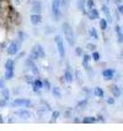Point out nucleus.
<instances>
[{"label": "nucleus", "mask_w": 123, "mask_h": 131, "mask_svg": "<svg viewBox=\"0 0 123 131\" xmlns=\"http://www.w3.org/2000/svg\"><path fill=\"white\" fill-rule=\"evenodd\" d=\"M60 6L62 10H68V7L70 6V0H60Z\"/></svg>", "instance_id": "nucleus-30"}, {"label": "nucleus", "mask_w": 123, "mask_h": 131, "mask_svg": "<svg viewBox=\"0 0 123 131\" xmlns=\"http://www.w3.org/2000/svg\"><path fill=\"white\" fill-rule=\"evenodd\" d=\"M1 96H3V99H5L6 102H10V90H9L6 87L1 89Z\"/></svg>", "instance_id": "nucleus-24"}, {"label": "nucleus", "mask_w": 123, "mask_h": 131, "mask_svg": "<svg viewBox=\"0 0 123 131\" xmlns=\"http://www.w3.org/2000/svg\"><path fill=\"white\" fill-rule=\"evenodd\" d=\"M32 105H33L32 100L27 99V98H16L11 103V106H14V108H31Z\"/></svg>", "instance_id": "nucleus-4"}, {"label": "nucleus", "mask_w": 123, "mask_h": 131, "mask_svg": "<svg viewBox=\"0 0 123 131\" xmlns=\"http://www.w3.org/2000/svg\"><path fill=\"white\" fill-rule=\"evenodd\" d=\"M15 77V71H10V69H5V74H4V79L10 80Z\"/></svg>", "instance_id": "nucleus-25"}, {"label": "nucleus", "mask_w": 123, "mask_h": 131, "mask_svg": "<svg viewBox=\"0 0 123 131\" xmlns=\"http://www.w3.org/2000/svg\"><path fill=\"white\" fill-rule=\"evenodd\" d=\"M60 116V111H52V121H56Z\"/></svg>", "instance_id": "nucleus-36"}, {"label": "nucleus", "mask_w": 123, "mask_h": 131, "mask_svg": "<svg viewBox=\"0 0 123 131\" xmlns=\"http://www.w3.org/2000/svg\"><path fill=\"white\" fill-rule=\"evenodd\" d=\"M62 31H63V34H64V36H65V40H66V42L69 43V46L74 47L75 43H76V37H75V32H74V30H73L72 25H70L69 22H63V24H62Z\"/></svg>", "instance_id": "nucleus-1"}, {"label": "nucleus", "mask_w": 123, "mask_h": 131, "mask_svg": "<svg viewBox=\"0 0 123 131\" xmlns=\"http://www.w3.org/2000/svg\"><path fill=\"white\" fill-rule=\"evenodd\" d=\"M29 58L33 59L35 62H36L37 59H43L46 58V51H44L43 46L39 43L35 45L33 47H32V50H31V52H30V57Z\"/></svg>", "instance_id": "nucleus-2"}, {"label": "nucleus", "mask_w": 123, "mask_h": 131, "mask_svg": "<svg viewBox=\"0 0 123 131\" xmlns=\"http://www.w3.org/2000/svg\"><path fill=\"white\" fill-rule=\"evenodd\" d=\"M32 4V11L33 14H42V1L41 0H35L31 3Z\"/></svg>", "instance_id": "nucleus-13"}, {"label": "nucleus", "mask_w": 123, "mask_h": 131, "mask_svg": "<svg viewBox=\"0 0 123 131\" xmlns=\"http://www.w3.org/2000/svg\"><path fill=\"white\" fill-rule=\"evenodd\" d=\"M75 54L79 56V57H81V56L84 54V50H83L81 47H75Z\"/></svg>", "instance_id": "nucleus-37"}, {"label": "nucleus", "mask_w": 123, "mask_h": 131, "mask_svg": "<svg viewBox=\"0 0 123 131\" xmlns=\"http://www.w3.org/2000/svg\"><path fill=\"white\" fill-rule=\"evenodd\" d=\"M52 16H53V20L56 22H58L62 16V6H60V0H52Z\"/></svg>", "instance_id": "nucleus-3"}, {"label": "nucleus", "mask_w": 123, "mask_h": 131, "mask_svg": "<svg viewBox=\"0 0 123 131\" xmlns=\"http://www.w3.org/2000/svg\"><path fill=\"white\" fill-rule=\"evenodd\" d=\"M72 113H73V110H72V109L66 110V111L64 113V117H70V116H72Z\"/></svg>", "instance_id": "nucleus-44"}, {"label": "nucleus", "mask_w": 123, "mask_h": 131, "mask_svg": "<svg viewBox=\"0 0 123 131\" xmlns=\"http://www.w3.org/2000/svg\"><path fill=\"white\" fill-rule=\"evenodd\" d=\"M96 120H97V121H101V123H105V121H106L105 117H103V115H101V114H99V115L96 116Z\"/></svg>", "instance_id": "nucleus-43"}, {"label": "nucleus", "mask_w": 123, "mask_h": 131, "mask_svg": "<svg viewBox=\"0 0 123 131\" xmlns=\"http://www.w3.org/2000/svg\"><path fill=\"white\" fill-rule=\"evenodd\" d=\"M107 104L108 105H115V103H116V100H115V98H112V96H110V98H107Z\"/></svg>", "instance_id": "nucleus-41"}, {"label": "nucleus", "mask_w": 123, "mask_h": 131, "mask_svg": "<svg viewBox=\"0 0 123 131\" xmlns=\"http://www.w3.org/2000/svg\"><path fill=\"white\" fill-rule=\"evenodd\" d=\"M51 90H52L53 96H54L56 99H60V98H62V93H60V88L59 87H52Z\"/></svg>", "instance_id": "nucleus-18"}, {"label": "nucleus", "mask_w": 123, "mask_h": 131, "mask_svg": "<svg viewBox=\"0 0 123 131\" xmlns=\"http://www.w3.org/2000/svg\"><path fill=\"white\" fill-rule=\"evenodd\" d=\"M14 115H15V116H17V117H21V119H30V117L33 116V114H32L30 110L25 109V108L19 109V110H15Z\"/></svg>", "instance_id": "nucleus-7"}, {"label": "nucleus", "mask_w": 123, "mask_h": 131, "mask_svg": "<svg viewBox=\"0 0 123 131\" xmlns=\"http://www.w3.org/2000/svg\"><path fill=\"white\" fill-rule=\"evenodd\" d=\"M5 69H10V71H15V59L9 58L5 62Z\"/></svg>", "instance_id": "nucleus-19"}, {"label": "nucleus", "mask_w": 123, "mask_h": 131, "mask_svg": "<svg viewBox=\"0 0 123 131\" xmlns=\"http://www.w3.org/2000/svg\"><path fill=\"white\" fill-rule=\"evenodd\" d=\"M90 56H91V59H92L94 62H99V61L101 59V54H100L99 51H92V53H91Z\"/></svg>", "instance_id": "nucleus-29"}, {"label": "nucleus", "mask_w": 123, "mask_h": 131, "mask_svg": "<svg viewBox=\"0 0 123 131\" xmlns=\"http://www.w3.org/2000/svg\"><path fill=\"white\" fill-rule=\"evenodd\" d=\"M29 1H30V3H32V1H35V0H29Z\"/></svg>", "instance_id": "nucleus-51"}, {"label": "nucleus", "mask_w": 123, "mask_h": 131, "mask_svg": "<svg viewBox=\"0 0 123 131\" xmlns=\"http://www.w3.org/2000/svg\"><path fill=\"white\" fill-rule=\"evenodd\" d=\"M89 36L92 37V38L96 40V41L100 38V37H99V32H97V30L95 29V27H91V29L89 30Z\"/></svg>", "instance_id": "nucleus-26"}, {"label": "nucleus", "mask_w": 123, "mask_h": 131, "mask_svg": "<svg viewBox=\"0 0 123 131\" xmlns=\"http://www.w3.org/2000/svg\"><path fill=\"white\" fill-rule=\"evenodd\" d=\"M23 56H25V52H21V53H20V54H17V57H16V59H15V62H16V61H17V59L22 58V57H23Z\"/></svg>", "instance_id": "nucleus-46"}, {"label": "nucleus", "mask_w": 123, "mask_h": 131, "mask_svg": "<svg viewBox=\"0 0 123 131\" xmlns=\"http://www.w3.org/2000/svg\"><path fill=\"white\" fill-rule=\"evenodd\" d=\"M54 42H56V45H57V50H58L59 57H60L62 59L65 58V54H66V52H65V46H64L63 37L57 34V35L54 36Z\"/></svg>", "instance_id": "nucleus-5"}, {"label": "nucleus", "mask_w": 123, "mask_h": 131, "mask_svg": "<svg viewBox=\"0 0 123 131\" xmlns=\"http://www.w3.org/2000/svg\"><path fill=\"white\" fill-rule=\"evenodd\" d=\"M74 123H75V124H80V123H81V120L78 119V117H75V119H74Z\"/></svg>", "instance_id": "nucleus-47"}, {"label": "nucleus", "mask_w": 123, "mask_h": 131, "mask_svg": "<svg viewBox=\"0 0 123 131\" xmlns=\"http://www.w3.org/2000/svg\"><path fill=\"white\" fill-rule=\"evenodd\" d=\"M23 79H25V82H26V83L32 84V82H33V79H35V77H33V75H30V74H27V75H25V77H23Z\"/></svg>", "instance_id": "nucleus-33"}, {"label": "nucleus", "mask_w": 123, "mask_h": 131, "mask_svg": "<svg viewBox=\"0 0 123 131\" xmlns=\"http://www.w3.org/2000/svg\"><path fill=\"white\" fill-rule=\"evenodd\" d=\"M43 88L46 89V90H51V83H49V80L48 79H43Z\"/></svg>", "instance_id": "nucleus-34"}, {"label": "nucleus", "mask_w": 123, "mask_h": 131, "mask_svg": "<svg viewBox=\"0 0 123 131\" xmlns=\"http://www.w3.org/2000/svg\"><path fill=\"white\" fill-rule=\"evenodd\" d=\"M7 121H9V123H15V120H14V119H10V117L7 119Z\"/></svg>", "instance_id": "nucleus-49"}, {"label": "nucleus", "mask_w": 123, "mask_h": 131, "mask_svg": "<svg viewBox=\"0 0 123 131\" xmlns=\"http://www.w3.org/2000/svg\"><path fill=\"white\" fill-rule=\"evenodd\" d=\"M115 73H116V69L113 68H106L102 71V77L105 80H112L113 77H115Z\"/></svg>", "instance_id": "nucleus-10"}, {"label": "nucleus", "mask_w": 123, "mask_h": 131, "mask_svg": "<svg viewBox=\"0 0 123 131\" xmlns=\"http://www.w3.org/2000/svg\"><path fill=\"white\" fill-rule=\"evenodd\" d=\"M0 123H4V119H3V116L0 115Z\"/></svg>", "instance_id": "nucleus-50"}, {"label": "nucleus", "mask_w": 123, "mask_h": 131, "mask_svg": "<svg viewBox=\"0 0 123 131\" xmlns=\"http://www.w3.org/2000/svg\"><path fill=\"white\" fill-rule=\"evenodd\" d=\"M83 90H84V93H85V94L87 95V99H89V96H90V95H92V94H94V92H92L91 89H89V88H86V87H84V88H83Z\"/></svg>", "instance_id": "nucleus-38"}, {"label": "nucleus", "mask_w": 123, "mask_h": 131, "mask_svg": "<svg viewBox=\"0 0 123 131\" xmlns=\"http://www.w3.org/2000/svg\"><path fill=\"white\" fill-rule=\"evenodd\" d=\"M0 47H1L0 50H5V48H6V43H1L0 45Z\"/></svg>", "instance_id": "nucleus-48"}, {"label": "nucleus", "mask_w": 123, "mask_h": 131, "mask_svg": "<svg viewBox=\"0 0 123 131\" xmlns=\"http://www.w3.org/2000/svg\"><path fill=\"white\" fill-rule=\"evenodd\" d=\"M17 35H19V42H20V43H22L23 41H26V40L29 38V35H27L26 32H23V31H19Z\"/></svg>", "instance_id": "nucleus-27"}, {"label": "nucleus", "mask_w": 123, "mask_h": 131, "mask_svg": "<svg viewBox=\"0 0 123 131\" xmlns=\"http://www.w3.org/2000/svg\"><path fill=\"white\" fill-rule=\"evenodd\" d=\"M0 5H1V0H0Z\"/></svg>", "instance_id": "nucleus-53"}, {"label": "nucleus", "mask_w": 123, "mask_h": 131, "mask_svg": "<svg viewBox=\"0 0 123 131\" xmlns=\"http://www.w3.org/2000/svg\"><path fill=\"white\" fill-rule=\"evenodd\" d=\"M85 5H86V11L92 9V7H95V0H86Z\"/></svg>", "instance_id": "nucleus-32"}, {"label": "nucleus", "mask_w": 123, "mask_h": 131, "mask_svg": "<svg viewBox=\"0 0 123 131\" xmlns=\"http://www.w3.org/2000/svg\"><path fill=\"white\" fill-rule=\"evenodd\" d=\"M101 10H102V13L105 14V16H106V21L108 22V25L110 24H112V21H113V19H112V15H111V11H110V7L107 4H103L101 7Z\"/></svg>", "instance_id": "nucleus-12"}, {"label": "nucleus", "mask_w": 123, "mask_h": 131, "mask_svg": "<svg viewBox=\"0 0 123 131\" xmlns=\"http://www.w3.org/2000/svg\"><path fill=\"white\" fill-rule=\"evenodd\" d=\"M117 14H119V16H122V14H123L122 4H117Z\"/></svg>", "instance_id": "nucleus-39"}, {"label": "nucleus", "mask_w": 123, "mask_h": 131, "mask_svg": "<svg viewBox=\"0 0 123 131\" xmlns=\"http://www.w3.org/2000/svg\"><path fill=\"white\" fill-rule=\"evenodd\" d=\"M26 67H29L30 69H31V72L33 73L35 75H38V74H39V69H38V67H37V64L35 63L33 59H31V58L26 59Z\"/></svg>", "instance_id": "nucleus-8"}, {"label": "nucleus", "mask_w": 123, "mask_h": 131, "mask_svg": "<svg viewBox=\"0 0 123 131\" xmlns=\"http://www.w3.org/2000/svg\"><path fill=\"white\" fill-rule=\"evenodd\" d=\"M63 78H64V80L66 82V83H73L74 82V74H73L72 72V69H70V66H66V68H65V71H64V75H63Z\"/></svg>", "instance_id": "nucleus-9"}, {"label": "nucleus", "mask_w": 123, "mask_h": 131, "mask_svg": "<svg viewBox=\"0 0 123 131\" xmlns=\"http://www.w3.org/2000/svg\"><path fill=\"white\" fill-rule=\"evenodd\" d=\"M3 88H5V79L4 78H0V90Z\"/></svg>", "instance_id": "nucleus-45"}, {"label": "nucleus", "mask_w": 123, "mask_h": 131, "mask_svg": "<svg viewBox=\"0 0 123 131\" xmlns=\"http://www.w3.org/2000/svg\"><path fill=\"white\" fill-rule=\"evenodd\" d=\"M30 21L32 25H39L41 22H42V15L41 14H32L30 16Z\"/></svg>", "instance_id": "nucleus-15"}, {"label": "nucleus", "mask_w": 123, "mask_h": 131, "mask_svg": "<svg viewBox=\"0 0 123 131\" xmlns=\"http://www.w3.org/2000/svg\"><path fill=\"white\" fill-rule=\"evenodd\" d=\"M75 77H76V79H78V83H80V84H81V83H83V79H81V74H80L79 72H75ZM75 77H74V78H75Z\"/></svg>", "instance_id": "nucleus-42"}, {"label": "nucleus", "mask_w": 123, "mask_h": 131, "mask_svg": "<svg viewBox=\"0 0 123 131\" xmlns=\"http://www.w3.org/2000/svg\"><path fill=\"white\" fill-rule=\"evenodd\" d=\"M56 32V27L54 26H46V29H44V34L46 35H52V34H54Z\"/></svg>", "instance_id": "nucleus-31"}, {"label": "nucleus", "mask_w": 123, "mask_h": 131, "mask_svg": "<svg viewBox=\"0 0 123 131\" xmlns=\"http://www.w3.org/2000/svg\"><path fill=\"white\" fill-rule=\"evenodd\" d=\"M86 48L89 50V51H96L97 46H96L95 43H91V42H89V43L86 45Z\"/></svg>", "instance_id": "nucleus-35"}, {"label": "nucleus", "mask_w": 123, "mask_h": 131, "mask_svg": "<svg viewBox=\"0 0 123 131\" xmlns=\"http://www.w3.org/2000/svg\"><path fill=\"white\" fill-rule=\"evenodd\" d=\"M87 103H89V99H87V98L83 99V100H79L78 104H76V108H78L79 110H84L87 106Z\"/></svg>", "instance_id": "nucleus-21"}, {"label": "nucleus", "mask_w": 123, "mask_h": 131, "mask_svg": "<svg viewBox=\"0 0 123 131\" xmlns=\"http://www.w3.org/2000/svg\"><path fill=\"white\" fill-rule=\"evenodd\" d=\"M86 15L90 20H97V19H100V11H99L96 7H92V9L87 10Z\"/></svg>", "instance_id": "nucleus-11"}, {"label": "nucleus", "mask_w": 123, "mask_h": 131, "mask_svg": "<svg viewBox=\"0 0 123 131\" xmlns=\"http://www.w3.org/2000/svg\"><path fill=\"white\" fill-rule=\"evenodd\" d=\"M110 89H111V93L113 94V98H121L122 96V89L118 84H112L110 87Z\"/></svg>", "instance_id": "nucleus-14"}, {"label": "nucleus", "mask_w": 123, "mask_h": 131, "mask_svg": "<svg viewBox=\"0 0 123 131\" xmlns=\"http://www.w3.org/2000/svg\"><path fill=\"white\" fill-rule=\"evenodd\" d=\"M94 95L95 96H97L99 99H102L103 96H105V90L102 89V88H100V87H96V88H94Z\"/></svg>", "instance_id": "nucleus-17"}, {"label": "nucleus", "mask_w": 123, "mask_h": 131, "mask_svg": "<svg viewBox=\"0 0 123 131\" xmlns=\"http://www.w3.org/2000/svg\"><path fill=\"white\" fill-rule=\"evenodd\" d=\"M81 123H84V124H96L97 120H96V116H85L81 120Z\"/></svg>", "instance_id": "nucleus-23"}, {"label": "nucleus", "mask_w": 123, "mask_h": 131, "mask_svg": "<svg viewBox=\"0 0 123 131\" xmlns=\"http://www.w3.org/2000/svg\"><path fill=\"white\" fill-rule=\"evenodd\" d=\"M31 85L38 88V89H43V80L41 79V78H35Z\"/></svg>", "instance_id": "nucleus-22"}, {"label": "nucleus", "mask_w": 123, "mask_h": 131, "mask_svg": "<svg viewBox=\"0 0 123 131\" xmlns=\"http://www.w3.org/2000/svg\"><path fill=\"white\" fill-rule=\"evenodd\" d=\"M115 30H116V34H117V41H118V43L121 45L123 41L122 26H121V25H116V26H115Z\"/></svg>", "instance_id": "nucleus-16"}, {"label": "nucleus", "mask_w": 123, "mask_h": 131, "mask_svg": "<svg viewBox=\"0 0 123 131\" xmlns=\"http://www.w3.org/2000/svg\"><path fill=\"white\" fill-rule=\"evenodd\" d=\"M15 1H17V3H19V1H20V0H15Z\"/></svg>", "instance_id": "nucleus-52"}, {"label": "nucleus", "mask_w": 123, "mask_h": 131, "mask_svg": "<svg viewBox=\"0 0 123 131\" xmlns=\"http://www.w3.org/2000/svg\"><path fill=\"white\" fill-rule=\"evenodd\" d=\"M85 3H86V0H79L78 1V9L84 15H86V5H85Z\"/></svg>", "instance_id": "nucleus-20"}, {"label": "nucleus", "mask_w": 123, "mask_h": 131, "mask_svg": "<svg viewBox=\"0 0 123 131\" xmlns=\"http://www.w3.org/2000/svg\"><path fill=\"white\" fill-rule=\"evenodd\" d=\"M7 104H9V102H6L5 99H0V108H6L7 106Z\"/></svg>", "instance_id": "nucleus-40"}, {"label": "nucleus", "mask_w": 123, "mask_h": 131, "mask_svg": "<svg viewBox=\"0 0 123 131\" xmlns=\"http://www.w3.org/2000/svg\"><path fill=\"white\" fill-rule=\"evenodd\" d=\"M99 25H100V29L102 31H106L107 27H108V22L106 21V19H100L99 20Z\"/></svg>", "instance_id": "nucleus-28"}, {"label": "nucleus", "mask_w": 123, "mask_h": 131, "mask_svg": "<svg viewBox=\"0 0 123 131\" xmlns=\"http://www.w3.org/2000/svg\"><path fill=\"white\" fill-rule=\"evenodd\" d=\"M20 48H21V43L19 41L14 40V41H11L10 43L7 45L5 50H6V53L9 56H16L19 53V51H20Z\"/></svg>", "instance_id": "nucleus-6"}]
</instances>
